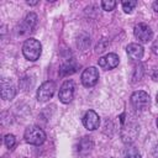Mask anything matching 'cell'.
Wrapping results in <instances>:
<instances>
[{"instance_id": "1", "label": "cell", "mask_w": 158, "mask_h": 158, "mask_svg": "<svg viewBox=\"0 0 158 158\" xmlns=\"http://www.w3.org/2000/svg\"><path fill=\"white\" fill-rule=\"evenodd\" d=\"M41 52H42V46L38 40L36 38H27L22 46V53L25 56L26 59L28 60H37L41 56Z\"/></svg>"}, {"instance_id": "2", "label": "cell", "mask_w": 158, "mask_h": 158, "mask_svg": "<svg viewBox=\"0 0 158 158\" xmlns=\"http://www.w3.org/2000/svg\"><path fill=\"white\" fill-rule=\"evenodd\" d=\"M25 141L33 146H40L46 141L44 131L38 126H28L23 133Z\"/></svg>"}, {"instance_id": "3", "label": "cell", "mask_w": 158, "mask_h": 158, "mask_svg": "<svg viewBox=\"0 0 158 158\" xmlns=\"http://www.w3.org/2000/svg\"><path fill=\"white\" fill-rule=\"evenodd\" d=\"M149 95L143 90L135 91L131 95V104L137 111H144L149 106Z\"/></svg>"}, {"instance_id": "4", "label": "cell", "mask_w": 158, "mask_h": 158, "mask_svg": "<svg viewBox=\"0 0 158 158\" xmlns=\"http://www.w3.org/2000/svg\"><path fill=\"white\" fill-rule=\"evenodd\" d=\"M138 132H139V126L136 123V122H126L123 123L122 126V130H121V138L125 143H132L136 137L138 136Z\"/></svg>"}, {"instance_id": "5", "label": "cell", "mask_w": 158, "mask_h": 158, "mask_svg": "<svg viewBox=\"0 0 158 158\" xmlns=\"http://www.w3.org/2000/svg\"><path fill=\"white\" fill-rule=\"evenodd\" d=\"M54 90H56V84L54 81L52 80H47L44 83H42L37 90V100L41 101V102H44V101H48L53 94H54Z\"/></svg>"}, {"instance_id": "6", "label": "cell", "mask_w": 158, "mask_h": 158, "mask_svg": "<svg viewBox=\"0 0 158 158\" xmlns=\"http://www.w3.org/2000/svg\"><path fill=\"white\" fill-rule=\"evenodd\" d=\"M74 89H75L74 81L73 80H65L59 89V94H58L59 100L63 104H69L74 98Z\"/></svg>"}, {"instance_id": "7", "label": "cell", "mask_w": 158, "mask_h": 158, "mask_svg": "<svg viewBox=\"0 0 158 158\" xmlns=\"http://www.w3.org/2000/svg\"><path fill=\"white\" fill-rule=\"evenodd\" d=\"M133 33L135 37L142 43H147L153 38V31L146 23H137L133 28Z\"/></svg>"}, {"instance_id": "8", "label": "cell", "mask_w": 158, "mask_h": 158, "mask_svg": "<svg viewBox=\"0 0 158 158\" xmlns=\"http://www.w3.org/2000/svg\"><path fill=\"white\" fill-rule=\"evenodd\" d=\"M99 80V70L95 67H88L81 73V83L86 88L94 86Z\"/></svg>"}, {"instance_id": "9", "label": "cell", "mask_w": 158, "mask_h": 158, "mask_svg": "<svg viewBox=\"0 0 158 158\" xmlns=\"http://www.w3.org/2000/svg\"><path fill=\"white\" fill-rule=\"evenodd\" d=\"M83 123H84L85 128H88L89 131H94L100 125V117L95 111L89 110L85 112V115L83 117Z\"/></svg>"}, {"instance_id": "10", "label": "cell", "mask_w": 158, "mask_h": 158, "mask_svg": "<svg viewBox=\"0 0 158 158\" xmlns=\"http://www.w3.org/2000/svg\"><path fill=\"white\" fill-rule=\"evenodd\" d=\"M118 63H120V58L116 53H109L105 57H101L99 59V65L105 70H110V69L116 68L118 65Z\"/></svg>"}, {"instance_id": "11", "label": "cell", "mask_w": 158, "mask_h": 158, "mask_svg": "<svg viewBox=\"0 0 158 158\" xmlns=\"http://www.w3.org/2000/svg\"><path fill=\"white\" fill-rule=\"evenodd\" d=\"M37 23V15L35 12H30L22 21V23L20 25V35H26L31 31H33L35 26Z\"/></svg>"}, {"instance_id": "12", "label": "cell", "mask_w": 158, "mask_h": 158, "mask_svg": "<svg viewBox=\"0 0 158 158\" xmlns=\"http://www.w3.org/2000/svg\"><path fill=\"white\" fill-rule=\"evenodd\" d=\"M15 94H16V89L12 81L7 78H2L1 79V98L4 100H11L14 99Z\"/></svg>"}, {"instance_id": "13", "label": "cell", "mask_w": 158, "mask_h": 158, "mask_svg": "<svg viewBox=\"0 0 158 158\" xmlns=\"http://www.w3.org/2000/svg\"><path fill=\"white\" fill-rule=\"evenodd\" d=\"M126 52L131 60H139L143 57V47L139 43H130L126 47Z\"/></svg>"}, {"instance_id": "14", "label": "cell", "mask_w": 158, "mask_h": 158, "mask_svg": "<svg viewBox=\"0 0 158 158\" xmlns=\"http://www.w3.org/2000/svg\"><path fill=\"white\" fill-rule=\"evenodd\" d=\"M93 148H94V142H93L91 137H86L85 136L79 141L77 151H78V153L80 156H86V154H89L91 152Z\"/></svg>"}, {"instance_id": "15", "label": "cell", "mask_w": 158, "mask_h": 158, "mask_svg": "<svg viewBox=\"0 0 158 158\" xmlns=\"http://www.w3.org/2000/svg\"><path fill=\"white\" fill-rule=\"evenodd\" d=\"M75 70H77V64H75L73 60L65 62V63L60 67V74H62V75H69V74H73Z\"/></svg>"}, {"instance_id": "16", "label": "cell", "mask_w": 158, "mask_h": 158, "mask_svg": "<svg viewBox=\"0 0 158 158\" xmlns=\"http://www.w3.org/2000/svg\"><path fill=\"white\" fill-rule=\"evenodd\" d=\"M125 158H141V153L136 147H128L125 152Z\"/></svg>"}, {"instance_id": "17", "label": "cell", "mask_w": 158, "mask_h": 158, "mask_svg": "<svg viewBox=\"0 0 158 158\" xmlns=\"http://www.w3.org/2000/svg\"><path fill=\"white\" fill-rule=\"evenodd\" d=\"M136 5H137V1H135V0L122 1V9H123V11H125L126 14H130V12H132V10L136 7Z\"/></svg>"}, {"instance_id": "18", "label": "cell", "mask_w": 158, "mask_h": 158, "mask_svg": "<svg viewBox=\"0 0 158 158\" xmlns=\"http://www.w3.org/2000/svg\"><path fill=\"white\" fill-rule=\"evenodd\" d=\"M116 1L114 0H104L101 1V7L105 10V11H112L115 7H116Z\"/></svg>"}, {"instance_id": "19", "label": "cell", "mask_w": 158, "mask_h": 158, "mask_svg": "<svg viewBox=\"0 0 158 158\" xmlns=\"http://www.w3.org/2000/svg\"><path fill=\"white\" fill-rule=\"evenodd\" d=\"M4 142H5V146H6L7 148H10V149H11V148L15 146V143H16V138H15V136H14V135L9 133V135H6V136H5Z\"/></svg>"}, {"instance_id": "20", "label": "cell", "mask_w": 158, "mask_h": 158, "mask_svg": "<svg viewBox=\"0 0 158 158\" xmlns=\"http://www.w3.org/2000/svg\"><path fill=\"white\" fill-rule=\"evenodd\" d=\"M152 51H153V53H154V54H157V56H158V40L153 43V46H152Z\"/></svg>"}, {"instance_id": "21", "label": "cell", "mask_w": 158, "mask_h": 158, "mask_svg": "<svg viewBox=\"0 0 158 158\" xmlns=\"http://www.w3.org/2000/svg\"><path fill=\"white\" fill-rule=\"evenodd\" d=\"M152 154H153V157H154V158H158V143H156V144H154L153 151H152Z\"/></svg>"}, {"instance_id": "22", "label": "cell", "mask_w": 158, "mask_h": 158, "mask_svg": "<svg viewBox=\"0 0 158 158\" xmlns=\"http://www.w3.org/2000/svg\"><path fill=\"white\" fill-rule=\"evenodd\" d=\"M153 10L158 12V1H154V2H153Z\"/></svg>"}, {"instance_id": "23", "label": "cell", "mask_w": 158, "mask_h": 158, "mask_svg": "<svg viewBox=\"0 0 158 158\" xmlns=\"http://www.w3.org/2000/svg\"><path fill=\"white\" fill-rule=\"evenodd\" d=\"M37 2H38V1H30V0L27 1V4H28V5H36Z\"/></svg>"}, {"instance_id": "24", "label": "cell", "mask_w": 158, "mask_h": 158, "mask_svg": "<svg viewBox=\"0 0 158 158\" xmlns=\"http://www.w3.org/2000/svg\"><path fill=\"white\" fill-rule=\"evenodd\" d=\"M156 123H157V127H158V118H157V122Z\"/></svg>"}, {"instance_id": "25", "label": "cell", "mask_w": 158, "mask_h": 158, "mask_svg": "<svg viewBox=\"0 0 158 158\" xmlns=\"http://www.w3.org/2000/svg\"><path fill=\"white\" fill-rule=\"evenodd\" d=\"M157 102H158V94H157Z\"/></svg>"}]
</instances>
